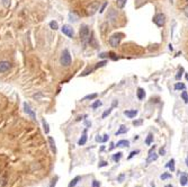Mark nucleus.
<instances>
[{
    "label": "nucleus",
    "mask_w": 188,
    "mask_h": 187,
    "mask_svg": "<svg viewBox=\"0 0 188 187\" xmlns=\"http://www.w3.org/2000/svg\"><path fill=\"white\" fill-rule=\"evenodd\" d=\"M71 54H70V52H69L68 49H64L62 53H61V57H60V64L62 67H64V68H68L70 67V64H71Z\"/></svg>",
    "instance_id": "nucleus-1"
},
{
    "label": "nucleus",
    "mask_w": 188,
    "mask_h": 187,
    "mask_svg": "<svg viewBox=\"0 0 188 187\" xmlns=\"http://www.w3.org/2000/svg\"><path fill=\"white\" fill-rule=\"evenodd\" d=\"M79 35H80L81 42L86 44V43L88 42V40H89V36H90V28H89V26L86 25V24L81 25L80 29H79Z\"/></svg>",
    "instance_id": "nucleus-2"
},
{
    "label": "nucleus",
    "mask_w": 188,
    "mask_h": 187,
    "mask_svg": "<svg viewBox=\"0 0 188 187\" xmlns=\"http://www.w3.org/2000/svg\"><path fill=\"white\" fill-rule=\"evenodd\" d=\"M123 36L124 34L123 33H115V34H113L109 37V44H111V47H117L118 45H120V41H122V38H123Z\"/></svg>",
    "instance_id": "nucleus-3"
},
{
    "label": "nucleus",
    "mask_w": 188,
    "mask_h": 187,
    "mask_svg": "<svg viewBox=\"0 0 188 187\" xmlns=\"http://www.w3.org/2000/svg\"><path fill=\"white\" fill-rule=\"evenodd\" d=\"M153 22L157 26L162 27V26L166 24V16H164V14H162V13L157 14V15L153 17Z\"/></svg>",
    "instance_id": "nucleus-4"
},
{
    "label": "nucleus",
    "mask_w": 188,
    "mask_h": 187,
    "mask_svg": "<svg viewBox=\"0 0 188 187\" xmlns=\"http://www.w3.org/2000/svg\"><path fill=\"white\" fill-rule=\"evenodd\" d=\"M99 2L98 1H95L93 3H90L89 6H88V8H87V15H89V16H93L95 15L98 10H99Z\"/></svg>",
    "instance_id": "nucleus-5"
},
{
    "label": "nucleus",
    "mask_w": 188,
    "mask_h": 187,
    "mask_svg": "<svg viewBox=\"0 0 188 187\" xmlns=\"http://www.w3.org/2000/svg\"><path fill=\"white\" fill-rule=\"evenodd\" d=\"M61 31H62V33L65 35V36H68L69 38H72L75 36V29L72 28V26L63 25L61 27Z\"/></svg>",
    "instance_id": "nucleus-6"
},
{
    "label": "nucleus",
    "mask_w": 188,
    "mask_h": 187,
    "mask_svg": "<svg viewBox=\"0 0 188 187\" xmlns=\"http://www.w3.org/2000/svg\"><path fill=\"white\" fill-rule=\"evenodd\" d=\"M117 18H118V15H117V11L114 8H109L108 13H107V19L111 22V24H115L117 22Z\"/></svg>",
    "instance_id": "nucleus-7"
},
{
    "label": "nucleus",
    "mask_w": 188,
    "mask_h": 187,
    "mask_svg": "<svg viewBox=\"0 0 188 187\" xmlns=\"http://www.w3.org/2000/svg\"><path fill=\"white\" fill-rule=\"evenodd\" d=\"M11 68V64L9 61H0V73H5L9 71Z\"/></svg>",
    "instance_id": "nucleus-8"
},
{
    "label": "nucleus",
    "mask_w": 188,
    "mask_h": 187,
    "mask_svg": "<svg viewBox=\"0 0 188 187\" xmlns=\"http://www.w3.org/2000/svg\"><path fill=\"white\" fill-rule=\"evenodd\" d=\"M24 111H25V113L27 114V115H29V116L34 119V121L36 119V115H35L34 111L31 108V106H29L27 103H24Z\"/></svg>",
    "instance_id": "nucleus-9"
},
{
    "label": "nucleus",
    "mask_w": 188,
    "mask_h": 187,
    "mask_svg": "<svg viewBox=\"0 0 188 187\" xmlns=\"http://www.w3.org/2000/svg\"><path fill=\"white\" fill-rule=\"evenodd\" d=\"M68 18L70 23H77L78 20H79V16H78L75 11H70L68 15Z\"/></svg>",
    "instance_id": "nucleus-10"
},
{
    "label": "nucleus",
    "mask_w": 188,
    "mask_h": 187,
    "mask_svg": "<svg viewBox=\"0 0 188 187\" xmlns=\"http://www.w3.org/2000/svg\"><path fill=\"white\" fill-rule=\"evenodd\" d=\"M87 139H88V136H87V130H84L82 135H81V137L78 141V145H85L86 142H87Z\"/></svg>",
    "instance_id": "nucleus-11"
},
{
    "label": "nucleus",
    "mask_w": 188,
    "mask_h": 187,
    "mask_svg": "<svg viewBox=\"0 0 188 187\" xmlns=\"http://www.w3.org/2000/svg\"><path fill=\"white\" fill-rule=\"evenodd\" d=\"M124 115L127 116L128 119H133L137 115V111L135 110H130V111H124Z\"/></svg>",
    "instance_id": "nucleus-12"
},
{
    "label": "nucleus",
    "mask_w": 188,
    "mask_h": 187,
    "mask_svg": "<svg viewBox=\"0 0 188 187\" xmlns=\"http://www.w3.org/2000/svg\"><path fill=\"white\" fill-rule=\"evenodd\" d=\"M158 159V154L157 153L153 152H150L149 153V156H148V159H146V163H151L152 161H155Z\"/></svg>",
    "instance_id": "nucleus-13"
},
{
    "label": "nucleus",
    "mask_w": 188,
    "mask_h": 187,
    "mask_svg": "<svg viewBox=\"0 0 188 187\" xmlns=\"http://www.w3.org/2000/svg\"><path fill=\"white\" fill-rule=\"evenodd\" d=\"M136 95H137V98L140 100H143L144 97H146V91L143 88H137V91H136Z\"/></svg>",
    "instance_id": "nucleus-14"
},
{
    "label": "nucleus",
    "mask_w": 188,
    "mask_h": 187,
    "mask_svg": "<svg viewBox=\"0 0 188 187\" xmlns=\"http://www.w3.org/2000/svg\"><path fill=\"white\" fill-rule=\"evenodd\" d=\"M88 42L90 44V46H93L94 49H97V47H98V43H97V41H96V38L94 37V35L93 34H91V36H89Z\"/></svg>",
    "instance_id": "nucleus-15"
},
{
    "label": "nucleus",
    "mask_w": 188,
    "mask_h": 187,
    "mask_svg": "<svg viewBox=\"0 0 188 187\" xmlns=\"http://www.w3.org/2000/svg\"><path fill=\"white\" fill-rule=\"evenodd\" d=\"M80 180H81V177H80V176H76L75 178H73L72 180H71V181H70V183H69L68 187H75L78 184V183L80 181Z\"/></svg>",
    "instance_id": "nucleus-16"
},
{
    "label": "nucleus",
    "mask_w": 188,
    "mask_h": 187,
    "mask_svg": "<svg viewBox=\"0 0 188 187\" xmlns=\"http://www.w3.org/2000/svg\"><path fill=\"white\" fill-rule=\"evenodd\" d=\"M97 93H90V95H87V96H85L82 99H81V102H85V100H93V99H96L97 98Z\"/></svg>",
    "instance_id": "nucleus-17"
},
{
    "label": "nucleus",
    "mask_w": 188,
    "mask_h": 187,
    "mask_svg": "<svg viewBox=\"0 0 188 187\" xmlns=\"http://www.w3.org/2000/svg\"><path fill=\"white\" fill-rule=\"evenodd\" d=\"M49 143H50V147H51V150L54 153H56V147H55V142H54V139L52 136H49Z\"/></svg>",
    "instance_id": "nucleus-18"
},
{
    "label": "nucleus",
    "mask_w": 188,
    "mask_h": 187,
    "mask_svg": "<svg viewBox=\"0 0 188 187\" xmlns=\"http://www.w3.org/2000/svg\"><path fill=\"white\" fill-rule=\"evenodd\" d=\"M42 124H43V130H44L45 134H49V133H50V126H49V123H47L45 119H42Z\"/></svg>",
    "instance_id": "nucleus-19"
},
{
    "label": "nucleus",
    "mask_w": 188,
    "mask_h": 187,
    "mask_svg": "<svg viewBox=\"0 0 188 187\" xmlns=\"http://www.w3.org/2000/svg\"><path fill=\"white\" fill-rule=\"evenodd\" d=\"M126 1H127V0H116V6H117V8H120V9L124 8L125 5H126Z\"/></svg>",
    "instance_id": "nucleus-20"
},
{
    "label": "nucleus",
    "mask_w": 188,
    "mask_h": 187,
    "mask_svg": "<svg viewBox=\"0 0 188 187\" xmlns=\"http://www.w3.org/2000/svg\"><path fill=\"white\" fill-rule=\"evenodd\" d=\"M128 131V128L125 126V125H120V130L116 132V135H120V134H123V133H126Z\"/></svg>",
    "instance_id": "nucleus-21"
},
{
    "label": "nucleus",
    "mask_w": 188,
    "mask_h": 187,
    "mask_svg": "<svg viewBox=\"0 0 188 187\" xmlns=\"http://www.w3.org/2000/svg\"><path fill=\"white\" fill-rule=\"evenodd\" d=\"M166 167H167V168H169L171 171H175V160H173V159L169 160L168 163L166 165Z\"/></svg>",
    "instance_id": "nucleus-22"
},
{
    "label": "nucleus",
    "mask_w": 188,
    "mask_h": 187,
    "mask_svg": "<svg viewBox=\"0 0 188 187\" xmlns=\"http://www.w3.org/2000/svg\"><path fill=\"white\" fill-rule=\"evenodd\" d=\"M152 142H153V134H152V133H149V134H148V137L146 139V144L150 145Z\"/></svg>",
    "instance_id": "nucleus-23"
},
{
    "label": "nucleus",
    "mask_w": 188,
    "mask_h": 187,
    "mask_svg": "<svg viewBox=\"0 0 188 187\" xmlns=\"http://www.w3.org/2000/svg\"><path fill=\"white\" fill-rule=\"evenodd\" d=\"M117 147H120V148H123V147H128L130 145V142H128L127 140H120L117 142Z\"/></svg>",
    "instance_id": "nucleus-24"
},
{
    "label": "nucleus",
    "mask_w": 188,
    "mask_h": 187,
    "mask_svg": "<svg viewBox=\"0 0 188 187\" xmlns=\"http://www.w3.org/2000/svg\"><path fill=\"white\" fill-rule=\"evenodd\" d=\"M50 27H51V29H53V31L59 29V24H58V22H56V20H52V22H50Z\"/></svg>",
    "instance_id": "nucleus-25"
},
{
    "label": "nucleus",
    "mask_w": 188,
    "mask_h": 187,
    "mask_svg": "<svg viewBox=\"0 0 188 187\" xmlns=\"http://www.w3.org/2000/svg\"><path fill=\"white\" fill-rule=\"evenodd\" d=\"M187 181H188V176L184 174V175L180 177V184H181L182 186H185V185L187 184Z\"/></svg>",
    "instance_id": "nucleus-26"
},
{
    "label": "nucleus",
    "mask_w": 188,
    "mask_h": 187,
    "mask_svg": "<svg viewBox=\"0 0 188 187\" xmlns=\"http://www.w3.org/2000/svg\"><path fill=\"white\" fill-rule=\"evenodd\" d=\"M186 88V86L184 85L182 82H177L176 85H175V89L176 90H184Z\"/></svg>",
    "instance_id": "nucleus-27"
},
{
    "label": "nucleus",
    "mask_w": 188,
    "mask_h": 187,
    "mask_svg": "<svg viewBox=\"0 0 188 187\" xmlns=\"http://www.w3.org/2000/svg\"><path fill=\"white\" fill-rule=\"evenodd\" d=\"M122 154L123 153L122 152H117V153H115L114 156H113V160L115 162H118L120 160V158H122Z\"/></svg>",
    "instance_id": "nucleus-28"
},
{
    "label": "nucleus",
    "mask_w": 188,
    "mask_h": 187,
    "mask_svg": "<svg viewBox=\"0 0 188 187\" xmlns=\"http://www.w3.org/2000/svg\"><path fill=\"white\" fill-rule=\"evenodd\" d=\"M106 64H107V61H106V60H103V61L98 62V63H97V64L95 66V68H94V69L96 70V69H98V68H102V67H105Z\"/></svg>",
    "instance_id": "nucleus-29"
},
{
    "label": "nucleus",
    "mask_w": 188,
    "mask_h": 187,
    "mask_svg": "<svg viewBox=\"0 0 188 187\" xmlns=\"http://www.w3.org/2000/svg\"><path fill=\"white\" fill-rule=\"evenodd\" d=\"M95 69L94 68H90V67H89V68L87 69V70H85V71H84V72H82V73H81V75H80V77H85V76H88V75H89V73H91V72H93V71H94Z\"/></svg>",
    "instance_id": "nucleus-30"
},
{
    "label": "nucleus",
    "mask_w": 188,
    "mask_h": 187,
    "mask_svg": "<svg viewBox=\"0 0 188 187\" xmlns=\"http://www.w3.org/2000/svg\"><path fill=\"white\" fill-rule=\"evenodd\" d=\"M111 111H113V107L108 108V110H106V111L103 113V115H102V119H106V117H107V116L111 113Z\"/></svg>",
    "instance_id": "nucleus-31"
},
{
    "label": "nucleus",
    "mask_w": 188,
    "mask_h": 187,
    "mask_svg": "<svg viewBox=\"0 0 188 187\" xmlns=\"http://www.w3.org/2000/svg\"><path fill=\"white\" fill-rule=\"evenodd\" d=\"M108 58H111L113 61H117V60H118V57H117L114 52H108Z\"/></svg>",
    "instance_id": "nucleus-32"
},
{
    "label": "nucleus",
    "mask_w": 188,
    "mask_h": 187,
    "mask_svg": "<svg viewBox=\"0 0 188 187\" xmlns=\"http://www.w3.org/2000/svg\"><path fill=\"white\" fill-rule=\"evenodd\" d=\"M99 106H102V102H100V100H96L95 103H93V104H91V108H93V110L98 108Z\"/></svg>",
    "instance_id": "nucleus-33"
},
{
    "label": "nucleus",
    "mask_w": 188,
    "mask_h": 187,
    "mask_svg": "<svg viewBox=\"0 0 188 187\" xmlns=\"http://www.w3.org/2000/svg\"><path fill=\"white\" fill-rule=\"evenodd\" d=\"M160 178L164 180V179H168V178H171V174H168V172H166V174H162L161 176H160Z\"/></svg>",
    "instance_id": "nucleus-34"
},
{
    "label": "nucleus",
    "mask_w": 188,
    "mask_h": 187,
    "mask_svg": "<svg viewBox=\"0 0 188 187\" xmlns=\"http://www.w3.org/2000/svg\"><path fill=\"white\" fill-rule=\"evenodd\" d=\"M182 72H184V68H180V70L178 71V73L176 75V79L179 80L180 78H181V76H182Z\"/></svg>",
    "instance_id": "nucleus-35"
},
{
    "label": "nucleus",
    "mask_w": 188,
    "mask_h": 187,
    "mask_svg": "<svg viewBox=\"0 0 188 187\" xmlns=\"http://www.w3.org/2000/svg\"><path fill=\"white\" fill-rule=\"evenodd\" d=\"M139 152H140L139 150H135V151H132V152L130 153V156H128V159H132V158H133L134 156H136V154H137Z\"/></svg>",
    "instance_id": "nucleus-36"
},
{
    "label": "nucleus",
    "mask_w": 188,
    "mask_h": 187,
    "mask_svg": "<svg viewBox=\"0 0 188 187\" xmlns=\"http://www.w3.org/2000/svg\"><path fill=\"white\" fill-rule=\"evenodd\" d=\"M181 97H182V99H184V102L185 103H188V96H187V93H181Z\"/></svg>",
    "instance_id": "nucleus-37"
},
{
    "label": "nucleus",
    "mask_w": 188,
    "mask_h": 187,
    "mask_svg": "<svg viewBox=\"0 0 188 187\" xmlns=\"http://www.w3.org/2000/svg\"><path fill=\"white\" fill-rule=\"evenodd\" d=\"M106 166H108V162L107 161H100L99 162V165H98V167H99V168H102V167H106Z\"/></svg>",
    "instance_id": "nucleus-38"
},
{
    "label": "nucleus",
    "mask_w": 188,
    "mask_h": 187,
    "mask_svg": "<svg viewBox=\"0 0 188 187\" xmlns=\"http://www.w3.org/2000/svg\"><path fill=\"white\" fill-rule=\"evenodd\" d=\"M91 187H100V184H99V181H97V180H93Z\"/></svg>",
    "instance_id": "nucleus-39"
},
{
    "label": "nucleus",
    "mask_w": 188,
    "mask_h": 187,
    "mask_svg": "<svg viewBox=\"0 0 188 187\" xmlns=\"http://www.w3.org/2000/svg\"><path fill=\"white\" fill-rule=\"evenodd\" d=\"M106 6H107V2H105V3H103V6L100 7V9H99L98 11H99L100 14H102V13H104V10H105V8H106Z\"/></svg>",
    "instance_id": "nucleus-40"
},
{
    "label": "nucleus",
    "mask_w": 188,
    "mask_h": 187,
    "mask_svg": "<svg viewBox=\"0 0 188 187\" xmlns=\"http://www.w3.org/2000/svg\"><path fill=\"white\" fill-rule=\"evenodd\" d=\"M107 57H108V53H105V52H103V53L99 54V58H102V59H105V58H107Z\"/></svg>",
    "instance_id": "nucleus-41"
},
{
    "label": "nucleus",
    "mask_w": 188,
    "mask_h": 187,
    "mask_svg": "<svg viewBox=\"0 0 188 187\" xmlns=\"http://www.w3.org/2000/svg\"><path fill=\"white\" fill-rule=\"evenodd\" d=\"M124 177H125V175L124 174H122V175H120L118 177H117V181H123V179H124Z\"/></svg>",
    "instance_id": "nucleus-42"
},
{
    "label": "nucleus",
    "mask_w": 188,
    "mask_h": 187,
    "mask_svg": "<svg viewBox=\"0 0 188 187\" xmlns=\"http://www.w3.org/2000/svg\"><path fill=\"white\" fill-rule=\"evenodd\" d=\"M140 124H142V119H140V121H133V125H140Z\"/></svg>",
    "instance_id": "nucleus-43"
},
{
    "label": "nucleus",
    "mask_w": 188,
    "mask_h": 187,
    "mask_svg": "<svg viewBox=\"0 0 188 187\" xmlns=\"http://www.w3.org/2000/svg\"><path fill=\"white\" fill-rule=\"evenodd\" d=\"M59 179V177H55V179H53L52 180V184H51V187H54L55 186V184H56V180Z\"/></svg>",
    "instance_id": "nucleus-44"
},
{
    "label": "nucleus",
    "mask_w": 188,
    "mask_h": 187,
    "mask_svg": "<svg viewBox=\"0 0 188 187\" xmlns=\"http://www.w3.org/2000/svg\"><path fill=\"white\" fill-rule=\"evenodd\" d=\"M2 3L5 7H8L9 6V0H2Z\"/></svg>",
    "instance_id": "nucleus-45"
},
{
    "label": "nucleus",
    "mask_w": 188,
    "mask_h": 187,
    "mask_svg": "<svg viewBox=\"0 0 188 187\" xmlns=\"http://www.w3.org/2000/svg\"><path fill=\"white\" fill-rule=\"evenodd\" d=\"M184 14H185V16L188 18V6H186L185 9H184Z\"/></svg>",
    "instance_id": "nucleus-46"
},
{
    "label": "nucleus",
    "mask_w": 188,
    "mask_h": 187,
    "mask_svg": "<svg viewBox=\"0 0 188 187\" xmlns=\"http://www.w3.org/2000/svg\"><path fill=\"white\" fill-rule=\"evenodd\" d=\"M96 141L97 142H103V137H100V135H97L96 136Z\"/></svg>",
    "instance_id": "nucleus-47"
},
{
    "label": "nucleus",
    "mask_w": 188,
    "mask_h": 187,
    "mask_svg": "<svg viewBox=\"0 0 188 187\" xmlns=\"http://www.w3.org/2000/svg\"><path fill=\"white\" fill-rule=\"evenodd\" d=\"M164 153H166V150H164L163 148H161L160 151H159V154H160V156H164Z\"/></svg>",
    "instance_id": "nucleus-48"
},
{
    "label": "nucleus",
    "mask_w": 188,
    "mask_h": 187,
    "mask_svg": "<svg viewBox=\"0 0 188 187\" xmlns=\"http://www.w3.org/2000/svg\"><path fill=\"white\" fill-rule=\"evenodd\" d=\"M104 137H103V142H106L108 140V134H104Z\"/></svg>",
    "instance_id": "nucleus-49"
},
{
    "label": "nucleus",
    "mask_w": 188,
    "mask_h": 187,
    "mask_svg": "<svg viewBox=\"0 0 188 187\" xmlns=\"http://www.w3.org/2000/svg\"><path fill=\"white\" fill-rule=\"evenodd\" d=\"M85 124L87 125V126H91V123H90V122H88V121H86Z\"/></svg>",
    "instance_id": "nucleus-50"
},
{
    "label": "nucleus",
    "mask_w": 188,
    "mask_h": 187,
    "mask_svg": "<svg viewBox=\"0 0 188 187\" xmlns=\"http://www.w3.org/2000/svg\"><path fill=\"white\" fill-rule=\"evenodd\" d=\"M115 147H116V145L114 144V143H111V148H109V150H113V149H114Z\"/></svg>",
    "instance_id": "nucleus-51"
},
{
    "label": "nucleus",
    "mask_w": 188,
    "mask_h": 187,
    "mask_svg": "<svg viewBox=\"0 0 188 187\" xmlns=\"http://www.w3.org/2000/svg\"><path fill=\"white\" fill-rule=\"evenodd\" d=\"M186 165H187V167H188V157L186 158Z\"/></svg>",
    "instance_id": "nucleus-52"
},
{
    "label": "nucleus",
    "mask_w": 188,
    "mask_h": 187,
    "mask_svg": "<svg viewBox=\"0 0 188 187\" xmlns=\"http://www.w3.org/2000/svg\"><path fill=\"white\" fill-rule=\"evenodd\" d=\"M186 79L188 80V75H186Z\"/></svg>",
    "instance_id": "nucleus-53"
}]
</instances>
